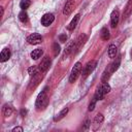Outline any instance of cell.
Instances as JSON below:
<instances>
[{
	"label": "cell",
	"instance_id": "3957f363",
	"mask_svg": "<svg viewBox=\"0 0 132 132\" xmlns=\"http://www.w3.org/2000/svg\"><path fill=\"white\" fill-rule=\"evenodd\" d=\"M96 65H97V62L96 61H94V60H91V61H89L87 64H86V66L84 67V69H82V78H86L89 74H91V72H93V70L96 68Z\"/></svg>",
	"mask_w": 132,
	"mask_h": 132
},
{
	"label": "cell",
	"instance_id": "f546056e",
	"mask_svg": "<svg viewBox=\"0 0 132 132\" xmlns=\"http://www.w3.org/2000/svg\"><path fill=\"white\" fill-rule=\"evenodd\" d=\"M26 113H27V110H26V109H24V108L21 109V116H22V117H25Z\"/></svg>",
	"mask_w": 132,
	"mask_h": 132
},
{
	"label": "cell",
	"instance_id": "cb8c5ba5",
	"mask_svg": "<svg viewBox=\"0 0 132 132\" xmlns=\"http://www.w3.org/2000/svg\"><path fill=\"white\" fill-rule=\"evenodd\" d=\"M38 68L36 67V66H31L29 69H28V72H29V74L30 75H35V74H37L38 73Z\"/></svg>",
	"mask_w": 132,
	"mask_h": 132
},
{
	"label": "cell",
	"instance_id": "ba28073f",
	"mask_svg": "<svg viewBox=\"0 0 132 132\" xmlns=\"http://www.w3.org/2000/svg\"><path fill=\"white\" fill-rule=\"evenodd\" d=\"M51 63H52L51 59H50L48 57H44L43 60L41 61L40 65H39V69H40V71H42V72L46 71V70L50 68V66H51Z\"/></svg>",
	"mask_w": 132,
	"mask_h": 132
},
{
	"label": "cell",
	"instance_id": "ac0fdd59",
	"mask_svg": "<svg viewBox=\"0 0 132 132\" xmlns=\"http://www.w3.org/2000/svg\"><path fill=\"white\" fill-rule=\"evenodd\" d=\"M131 11H132V0H129V1H128V3H127V5H126L125 12H124L125 18H126V16H128V15L131 13Z\"/></svg>",
	"mask_w": 132,
	"mask_h": 132
},
{
	"label": "cell",
	"instance_id": "4fadbf2b",
	"mask_svg": "<svg viewBox=\"0 0 132 132\" xmlns=\"http://www.w3.org/2000/svg\"><path fill=\"white\" fill-rule=\"evenodd\" d=\"M100 35H101V38L103 39V40H108L109 39V37H110V34H109V31H108V29L106 28V27H103L102 29H101V31H100Z\"/></svg>",
	"mask_w": 132,
	"mask_h": 132
},
{
	"label": "cell",
	"instance_id": "5bb4252c",
	"mask_svg": "<svg viewBox=\"0 0 132 132\" xmlns=\"http://www.w3.org/2000/svg\"><path fill=\"white\" fill-rule=\"evenodd\" d=\"M67 113H68V107H65V108H63V109H62V110H61V111H60V112H59V113L54 118V121H55V122L60 121V120H61V119H63Z\"/></svg>",
	"mask_w": 132,
	"mask_h": 132
},
{
	"label": "cell",
	"instance_id": "7402d4cb",
	"mask_svg": "<svg viewBox=\"0 0 132 132\" xmlns=\"http://www.w3.org/2000/svg\"><path fill=\"white\" fill-rule=\"evenodd\" d=\"M74 44H75V42H74V41L69 42V43H68V45H67V46H66V48H65V54H69L70 52H72V51H73V48H74Z\"/></svg>",
	"mask_w": 132,
	"mask_h": 132
},
{
	"label": "cell",
	"instance_id": "44dd1931",
	"mask_svg": "<svg viewBox=\"0 0 132 132\" xmlns=\"http://www.w3.org/2000/svg\"><path fill=\"white\" fill-rule=\"evenodd\" d=\"M103 120H104V117L101 113H98V114H96V117L94 119V124L95 125H100L103 122Z\"/></svg>",
	"mask_w": 132,
	"mask_h": 132
},
{
	"label": "cell",
	"instance_id": "8fae6325",
	"mask_svg": "<svg viewBox=\"0 0 132 132\" xmlns=\"http://www.w3.org/2000/svg\"><path fill=\"white\" fill-rule=\"evenodd\" d=\"M78 20H79V14H75L74 15V18L71 20V22L69 23V25L67 26V29L68 30H73L75 27H76V25H77V22H78Z\"/></svg>",
	"mask_w": 132,
	"mask_h": 132
},
{
	"label": "cell",
	"instance_id": "8992f818",
	"mask_svg": "<svg viewBox=\"0 0 132 132\" xmlns=\"http://www.w3.org/2000/svg\"><path fill=\"white\" fill-rule=\"evenodd\" d=\"M55 20V16L53 13H45L41 18V25L44 27H48Z\"/></svg>",
	"mask_w": 132,
	"mask_h": 132
},
{
	"label": "cell",
	"instance_id": "6da1fadb",
	"mask_svg": "<svg viewBox=\"0 0 132 132\" xmlns=\"http://www.w3.org/2000/svg\"><path fill=\"white\" fill-rule=\"evenodd\" d=\"M47 101H48V99H47V96H46V89H44L43 91H41V92L38 94V96H37V98H36L35 105H36V107H37L38 109L44 108V107L47 105Z\"/></svg>",
	"mask_w": 132,
	"mask_h": 132
},
{
	"label": "cell",
	"instance_id": "30bf717a",
	"mask_svg": "<svg viewBox=\"0 0 132 132\" xmlns=\"http://www.w3.org/2000/svg\"><path fill=\"white\" fill-rule=\"evenodd\" d=\"M10 58V51L9 48H3L1 54H0V61L1 62H5Z\"/></svg>",
	"mask_w": 132,
	"mask_h": 132
},
{
	"label": "cell",
	"instance_id": "4dcf8cb0",
	"mask_svg": "<svg viewBox=\"0 0 132 132\" xmlns=\"http://www.w3.org/2000/svg\"><path fill=\"white\" fill-rule=\"evenodd\" d=\"M130 55H131V59H132V48H131V52H130Z\"/></svg>",
	"mask_w": 132,
	"mask_h": 132
},
{
	"label": "cell",
	"instance_id": "5b68a950",
	"mask_svg": "<svg viewBox=\"0 0 132 132\" xmlns=\"http://www.w3.org/2000/svg\"><path fill=\"white\" fill-rule=\"evenodd\" d=\"M119 19H120V11H119V9H113L111 14H110V26L112 28H116L118 26Z\"/></svg>",
	"mask_w": 132,
	"mask_h": 132
},
{
	"label": "cell",
	"instance_id": "603a6c76",
	"mask_svg": "<svg viewBox=\"0 0 132 132\" xmlns=\"http://www.w3.org/2000/svg\"><path fill=\"white\" fill-rule=\"evenodd\" d=\"M101 89H102V91H103L104 94H107V93L110 92V86L107 82H103L102 86H101Z\"/></svg>",
	"mask_w": 132,
	"mask_h": 132
},
{
	"label": "cell",
	"instance_id": "484cf974",
	"mask_svg": "<svg viewBox=\"0 0 132 132\" xmlns=\"http://www.w3.org/2000/svg\"><path fill=\"white\" fill-rule=\"evenodd\" d=\"M96 99L93 97V100H92V102L89 104V110L90 111H92V110H94V108H95V105H96Z\"/></svg>",
	"mask_w": 132,
	"mask_h": 132
},
{
	"label": "cell",
	"instance_id": "e0dca14e",
	"mask_svg": "<svg viewBox=\"0 0 132 132\" xmlns=\"http://www.w3.org/2000/svg\"><path fill=\"white\" fill-rule=\"evenodd\" d=\"M104 93H103V91H102V89H101V87H99L97 90H96V92H95V95H94V98L96 99V100H101V99H103V97H104Z\"/></svg>",
	"mask_w": 132,
	"mask_h": 132
},
{
	"label": "cell",
	"instance_id": "ffe728a7",
	"mask_svg": "<svg viewBox=\"0 0 132 132\" xmlns=\"http://www.w3.org/2000/svg\"><path fill=\"white\" fill-rule=\"evenodd\" d=\"M19 19H20V21H21V22L26 23V22L28 21V14H27V12H26L25 10L21 11V12L19 13Z\"/></svg>",
	"mask_w": 132,
	"mask_h": 132
},
{
	"label": "cell",
	"instance_id": "d6986e66",
	"mask_svg": "<svg viewBox=\"0 0 132 132\" xmlns=\"http://www.w3.org/2000/svg\"><path fill=\"white\" fill-rule=\"evenodd\" d=\"M30 5H31V1L30 0H21V2H20V7L23 10H25L26 8H28Z\"/></svg>",
	"mask_w": 132,
	"mask_h": 132
},
{
	"label": "cell",
	"instance_id": "52a82bcc",
	"mask_svg": "<svg viewBox=\"0 0 132 132\" xmlns=\"http://www.w3.org/2000/svg\"><path fill=\"white\" fill-rule=\"evenodd\" d=\"M73 8H74V1H73V0H68V1L66 2L65 6H64L63 13H64L65 15H69V14L72 12Z\"/></svg>",
	"mask_w": 132,
	"mask_h": 132
},
{
	"label": "cell",
	"instance_id": "277c9868",
	"mask_svg": "<svg viewBox=\"0 0 132 132\" xmlns=\"http://www.w3.org/2000/svg\"><path fill=\"white\" fill-rule=\"evenodd\" d=\"M27 41H28V43L33 44V45L39 44L42 41V36L40 34H38V33H33V34H31V35H29L27 37Z\"/></svg>",
	"mask_w": 132,
	"mask_h": 132
},
{
	"label": "cell",
	"instance_id": "9a60e30c",
	"mask_svg": "<svg viewBox=\"0 0 132 132\" xmlns=\"http://www.w3.org/2000/svg\"><path fill=\"white\" fill-rule=\"evenodd\" d=\"M117 52H118L117 46L114 44H110L109 47H108V57L111 58V59H113L116 57V55H117Z\"/></svg>",
	"mask_w": 132,
	"mask_h": 132
},
{
	"label": "cell",
	"instance_id": "9c48e42d",
	"mask_svg": "<svg viewBox=\"0 0 132 132\" xmlns=\"http://www.w3.org/2000/svg\"><path fill=\"white\" fill-rule=\"evenodd\" d=\"M120 63H121V57L119 56L109 66H108V69H106L107 71H109L110 73H112V72H114L116 70H118V68H119V66H120Z\"/></svg>",
	"mask_w": 132,
	"mask_h": 132
},
{
	"label": "cell",
	"instance_id": "83f0119b",
	"mask_svg": "<svg viewBox=\"0 0 132 132\" xmlns=\"http://www.w3.org/2000/svg\"><path fill=\"white\" fill-rule=\"evenodd\" d=\"M84 124H85V125H84L82 129H88V128H89V126H90V121H89V120H86V122H85Z\"/></svg>",
	"mask_w": 132,
	"mask_h": 132
},
{
	"label": "cell",
	"instance_id": "7c38bea8",
	"mask_svg": "<svg viewBox=\"0 0 132 132\" xmlns=\"http://www.w3.org/2000/svg\"><path fill=\"white\" fill-rule=\"evenodd\" d=\"M42 54H43V52H42L41 48L33 50V51L31 52V58L34 59V60H37V59H39V58L42 56Z\"/></svg>",
	"mask_w": 132,
	"mask_h": 132
},
{
	"label": "cell",
	"instance_id": "d4e9b609",
	"mask_svg": "<svg viewBox=\"0 0 132 132\" xmlns=\"http://www.w3.org/2000/svg\"><path fill=\"white\" fill-rule=\"evenodd\" d=\"M53 48H54V55L55 56H58V54L60 53V45L57 42H55L54 45H53Z\"/></svg>",
	"mask_w": 132,
	"mask_h": 132
},
{
	"label": "cell",
	"instance_id": "f1b7e54d",
	"mask_svg": "<svg viewBox=\"0 0 132 132\" xmlns=\"http://www.w3.org/2000/svg\"><path fill=\"white\" fill-rule=\"evenodd\" d=\"M16 131H19V132H23V128H22V127H15V128L12 129V132H16Z\"/></svg>",
	"mask_w": 132,
	"mask_h": 132
},
{
	"label": "cell",
	"instance_id": "7a4b0ae2",
	"mask_svg": "<svg viewBox=\"0 0 132 132\" xmlns=\"http://www.w3.org/2000/svg\"><path fill=\"white\" fill-rule=\"evenodd\" d=\"M80 70H81V63L80 62H76L70 72L69 75V81L70 82H74L76 80V78L78 77V75L80 74Z\"/></svg>",
	"mask_w": 132,
	"mask_h": 132
},
{
	"label": "cell",
	"instance_id": "2e32d148",
	"mask_svg": "<svg viewBox=\"0 0 132 132\" xmlns=\"http://www.w3.org/2000/svg\"><path fill=\"white\" fill-rule=\"evenodd\" d=\"M2 113H3V116H4L5 118H7V117H9V116L12 113V108H11L8 104H5V105L2 107Z\"/></svg>",
	"mask_w": 132,
	"mask_h": 132
},
{
	"label": "cell",
	"instance_id": "4316f807",
	"mask_svg": "<svg viewBox=\"0 0 132 132\" xmlns=\"http://www.w3.org/2000/svg\"><path fill=\"white\" fill-rule=\"evenodd\" d=\"M66 39H67L66 34H61V35H59V40H60L61 42H65Z\"/></svg>",
	"mask_w": 132,
	"mask_h": 132
}]
</instances>
